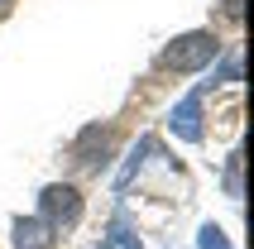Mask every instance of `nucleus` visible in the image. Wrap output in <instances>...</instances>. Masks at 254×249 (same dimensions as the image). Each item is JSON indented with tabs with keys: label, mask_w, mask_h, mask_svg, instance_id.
Listing matches in <instances>:
<instances>
[{
	"label": "nucleus",
	"mask_w": 254,
	"mask_h": 249,
	"mask_svg": "<svg viewBox=\"0 0 254 249\" xmlns=\"http://www.w3.org/2000/svg\"><path fill=\"white\" fill-rule=\"evenodd\" d=\"M5 5H10V0H0V10H5Z\"/></svg>",
	"instance_id": "obj_11"
},
{
	"label": "nucleus",
	"mask_w": 254,
	"mask_h": 249,
	"mask_svg": "<svg viewBox=\"0 0 254 249\" xmlns=\"http://www.w3.org/2000/svg\"><path fill=\"white\" fill-rule=\"evenodd\" d=\"M226 192L245 196V187H240V153H230V163H226Z\"/></svg>",
	"instance_id": "obj_8"
},
{
	"label": "nucleus",
	"mask_w": 254,
	"mask_h": 249,
	"mask_svg": "<svg viewBox=\"0 0 254 249\" xmlns=\"http://www.w3.org/2000/svg\"><path fill=\"white\" fill-rule=\"evenodd\" d=\"M53 240L58 235L39 221V216H19V221H14V245L19 249H53Z\"/></svg>",
	"instance_id": "obj_5"
},
{
	"label": "nucleus",
	"mask_w": 254,
	"mask_h": 249,
	"mask_svg": "<svg viewBox=\"0 0 254 249\" xmlns=\"http://www.w3.org/2000/svg\"><path fill=\"white\" fill-rule=\"evenodd\" d=\"M168 129L183 139V144H197V139H201V91H187V96L173 106Z\"/></svg>",
	"instance_id": "obj_4"
},
{
	"label": "nucleus",
	"mask_w": 254,
	"mask_h": 249,
	"mask_svg": "<svg viewBox=\"0 0 254 249\" xmlns=\"http://www.w3.org/2000/svg\"><path fill=\"white\" fill-rule=\"evenodd\" d=\"M101 249H144V240L134 235L125 221H115L111 230H106V240H101Z\"/></svg>",
	"instance_id": "obj_6"
},
{
	"label": "nucleus",
	"mask_w": 254,
	"mask_h": 249,
	"mask_svg": "<svg viewBox=\"0 0 254 249\" xmlns=\"http://www.w3.org/2000/svg\"><path fill=\"white\" fill-rule=\"evenodd\" d=\"M39 221L48 230H72V225L82 221V192L72 187V182H48L39 192Z\"/></svg>",
	"instance_id": "obj_2"
},
{
	"label": "nucleus",
	"mask_w": 254,
	"mask_h": 249,
	"mask_svg": "<svg viewBox=\"0 0 254 249\" xmlns=\"http://www.w3.org/2000/svg\"><path fill=\"white\" fill-rule=\"evenodd\" d=\"M240 14H245V5H240V0H226V19H240Z\"/></svg>",
	"instance_id": "obj_10"
},
{
	"label": "nucleus",
	"mask_w": 254,
	"mask_h": 249,
	"mask_svg": "<svg viewBox=\"0 0 254 249\" xmlns=\"http://www.w3.org/2000/svg\"><path fill=\"white\" fill-rule=\"evenodd\" d=\"M221 58V39L216 34H206V29H197V34H183V39H173L168 48H163V67L168 72H201L206 62H216Z\"/></svg>",
	"instance_id": "obj_1"
},
{
	"label": "nucleus",
	"mask_w": 254,
	"mask_h": 249,
	"mask_svg": "<svg viewBox=\"0 0 254 249\" xmlns=\"http://www.w3.org/2000/svg\"><path fill=\"white\" fill-rule=\"evenodd\" d=\"M221 77H226V82H240V53H230V58H226V67H221Z\"/></svg>",
	"instance_id": "obj_9"
},
{
	"label": "nucleus",
	"mask_w": 254,
	"mask_h": 249,
	"mask_svg": "<svg viewBox=\"0 0 254 249\" xmlns=\"http://www.w3.org/2000/svg\"><path fill=\"white\" fill-rule=\"evenodd\" d=\"M197 245L201 249H230V240H226V230H221L216 221H206V225H201V235H197Z\"/></svg>",
	"instance_id": "obj_7"
},
{
	"label": "nucleus",
	"mask_w": 254,
	"mask_h": 249,
	"mask_svg": "<svg viewBox=\"0 0 254 249\" xmlns=\"http://www.w3.org/2000/svg\"><path fill=\"white\" fill-rule=\"evenodd\" d=\"M111 149H115V134H111V129L86 124L82 134H77V144H72V158H77L82 168H101L106 158H111Z\"/></svg>",
	"instance_id": "obj_3"
}]
</instances>
